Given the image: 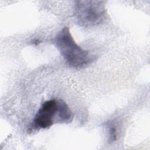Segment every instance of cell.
<instances>
[{"instance_id": "1", "label": "cell", "mask_w": 150, "mask_h": 150, "mask_svg": "<svg viewBox=\"0 0 150 150\" xmlns=\"http://www.w3.org/2000/svg\"><path fill=\"white\" fill-rule=\"evenodd\" d=\"M54 44L66 63L71 67H82L91 61L88 52L76 43L68 27L59 32L54 38Z\"/></svg>"}, {"instance_id": "2", "label": "cell", "mask_w": 150, "mask_h": 150, "mask_svg": "<svg viewBox=\"0 0 150 150\" xmlns=\"http://www.w3.org/2000/svg\"><path fill=\"white\" fill-rule=\"evenodd\" d=\"M74 13L80 25L91 26L101 23L106 11L102 1H79L75 5Z\"/></svg>"}, {"instance_id": "3", "label": "cell", "mask_w": 150, "mask_h": 150, "mask_svg": "<svg viewBox=\"0 0 150 150\" xmlns=\"http://www.w3.org/2000/svg\"><path fill=\"white\" fill-rule=\"evenodd\" d=\"M59 100H50L44 102L33 120L32 127L36 129L47 128L54 123H59Z\"/></svg>"}, {"instance_id": "4", "label": "cell", "mask_w": 150, "mask_h": 150, "mask_svg": "<svg viewBox=\"0 0 150 150\" xmlns=\"http://www.w3.org/2000/svg\"><path fill=\"white\" fill-rule=\"evenodd\" d=\"M73 115L68 105L62 100H59L58 119L59 123H69L73 120Z\"/></svg>"}, {"instance_id": "5", "label": "cell", "mask_w": 150, "mask_h": 150, "mask_svg": "<svg viewBox=\"0 0 150 150\" xmlns=\"http://www.w3.org/2000/svg\"><path fill=\"white\" fill-rule=\"evenodd\" d=\"M109 135L111 141H114L117 139V131L115 127L113 126H111V127L109 129Z\"/></svg>"}, {"instance_id": "6", "label": "cell", "mask_w": 150, "mask_h": 150, "mask_svg": "<svg viewBox=\"0 0 150 150\" xmlns=\"http://www.w3.org/2000/svg\"><path fill=\"white\" fill-rule=\"evenodd\" d=\"M39 40H37V39H35L34 40H33V44H35V45H38L39 43Z\"/></svg>"}]
</instances>
